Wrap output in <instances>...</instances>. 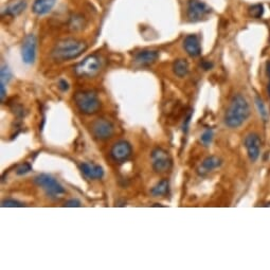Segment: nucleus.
Wrapping results in <instances>:
<instances>
[{
    "label": "nucleus",
    "instance_id": "obj_18",
    "mask_svg": "<svg viewBox=\"0 0 270 270\" xmlns=\"http://www.w3.org/2000/svg\"><path fill=\"white\" fill-rule=\"evenodd\" d=\"M174 73L178 76V78H183L189 73V64L186 59H177L173 64Z\"/></svg>",
    "mask_w": 270,
    "mask_h": 270
},
{
    "label": "nucleus",
    "instance_id": "obj_20",
    "mask_svg": "<svg viewBox=\"0 0 270 270\" xmlns=\"http://www.w3.org/2000/svg\"><path fill=\"white\" fill-rule=\"evenodd\" d=\"M86 22H85V18L82 16V15L79 14H74L69 19V29L72 31H79L82 30Z\"/></svg>",
    "mask_w": 270,
    "mask_h": 270
},
{
    "label": "nucleus",
    "instance_id": "obj_22",
    "mask_svg": "<svg viewBox=\"0 0 270 270\" xmlns=\"http://www.w3.org/2000/svg\"><path fill=\"white\" fill-rule=\"evenodd\" d=\"M256 104H257L258 110H259V112L261 114V117L266 121L267 117H268V112L266 110V107H265V104L263 102V100H262L260 97H257L256 98Z\"/></svg>",
    "mask_w": 270,
    "mask_h": 270
},
{
    "label": "nucleus",
    "instance_id": "obj_15",
    "mask_svg": "<svg viewBox=\"0 0 270 270\" xmlns=\"http://www.w3.org/2000/svg\"><path fill=\"white\" fill-rule=\"evenodd\" d=\"M56 0H35L32 10L36 15H45L53 9Z\"/></svg>",
    "mask_w": 270,
    "mask_h": 270
},
{
    "label": "nucleus",
    "instance_id": "obj_30",
    "mask_svg": "<svg viewBox=\"0 0 270 270\" xmlns=\"http://www.w3.org/2000/svg\"><path fill=\"white\" fill-rule=\"evenodd\" d=\"M202 67H203L204 70H209V69H211L213 67V64L208 60H204L202 63Z\"/></svg>",
    "mask_w": 270,
    "mask_h": 270
},
{
    "label": "nucleus",
    "instance_id": "obj_12",
    "mask_svg": "<svg viewBox=\"0 0 270 270\" xmlns=\"http://www.w3.org/2000/svg\"><path fill=\"white\" fill-rule=\"evenodd\" d=\"M159 57V52L156 50H143L138 52L135 55V63L139 66H150Z\"/></svg>",
    "mask_w": 270,
    "mask_h": 270
},
{
    "label": "nucleus",
    "instance_id": "obj_10",
    "mask_svg": "<svg viewBox=\"0 0 270 270\" xmlns=\"http://www.w3.org/2000/svg\"><path fill=\"white\" fill-rule=\"evenodd\" d=\"M132 146L126 141H119L114 143L110 151L111 158L115 161L122 163L126 161L130 156H132Z\"/></svg>",
    "mask_w": 270,
    "mask_h": 270
},
{
    "label": "nucleus",
    "instance_id": "obj_29",
    "mask_svg": "<svg viewBox=\"0 0 270 270\" xmlns=\"http://www.w3.org/2000/svg\"><path fill=\"white\" fill-rule=\"evenodd\" d=\"M266 70H267V75H268V86H267V91H268V95L270 97V61H268L267 63V68H266Z\"/></svg>",
    "mask_w": 270,
    "mask_h": 270
},
{
    "label": "nucleus",
    "instance_id": "obj_7",
    "mask_svg": "<svg viewBox=\"0 0 270 270\" xmlns=\"http://www.w3.org/2000/svg\"><path fill=\"white\" fill-rule=\"evenodd\" d=\"M91 132L99 140H107L112 137L114 127L110 121L106 119H97L91 124Z\"/></svg>",
    "mask_w": 270,
    "mask_h": 270
},
{
    "label": "nucleus",
    "instance_id": "obj_13",
    "mask_svg": "<svg viewBox=\"0 0 270 270\" xmlns=\"http://www.w3.org/2000/svg\"><path fill=\"white\" fill-rule=\"evenodd\" d=\"M183 47L189 55L192 57H197L202 53V47H200V43L196 35L191 34L184 38Z\"/></svg>",
    "mask_w": 270,
    "mask_h": 270
},
{
    "label": "nucleus",
    "instance_id": "obj_16",
    "mask_svg": "<svg viewBox=\"0 0 270 270\" xmlns=\"http://www.w3.org/2000/svg\"><path fill=\"white\" fill-rule=\"evenodd\" d=\"M220 164H221V160H220L218 157H216V156L208 157V158H206V159L203 161L202 165L199 166V168H198V173H199L200 175H205V174H207V173L211 172L212 169H214V168H216V167H218Z\"/></svg>",
    "mask_w": 270,
    "mask_h": 270
},
{
    "label": "nucleus",
    "instance_id": "obj_27",
    "mask_svg": "<svg viewBox=\"0 0 270 270\" xmlns=\"http://www.w3.org/2000/svg\"><path fill=\"white\" fill-rule=\"evenodd\" d=\"M64 206H65V207H70V208L81 207V203L79 202L78 199H70V200H68V202H66Z\"/></svg>",
    "mask_w": 270,
    "mask_h": 270
},
{
    "label": "nucleus",
    "instance_id": "obj_31",
    "mask_svg": "<svg viewBox=\"0 0 270 270\" xmlns=\"http://www.w3.org/2000/svg\"><path fill=\"white\" fill-rule=\"evenodd\" d=\"M4 85L3 83L0 84V91H1V95H0V98H1V101H3L4 98H5V95H6V91H5V88H4Z\"/></svg>",
    "mask_w": 270,
    "mask_h": 270
},
{
    "label": "nucleus",
    "instance_id": "obj_8",
    "mask_svg": "<svg viewBox=\"0 0 270 270\" xmlns=\"http://www.w3.org/2000/svg\"><path fill=\"white\" fill-rule=\"evenodd\" d=\"M211 13V7L199 0H190L188 3V17L191 21H199Z\"/></svg>",
    "mask_w": 270,
    "mask_h": 270
},
{
    "label": "nucleus",
    "instance_id": "obj_28",
    "mask_svg": "<svg viewBox=\"0 0 270 270\" xmlns=\"http://www.w3.org/2000/svg\"><path fill=\"white\" fill-rule=\"evenodd\" d=\"M58 87H59V89H61L63 91H67L69 89V84L65 80H60L58 82Z\"/></svg>",
    "mask_w": 270,
    "mask_h": 270
},
{
    "label": "nucleus",
    "instance_id": "obj_17",
    "mask_svg": "<svg viewBox=\"0 0 270 270\" xmlns=\"http://www.w3.org/2000/svg\"><path fill=\"white\" fill-rule=\"evenodd\" d=\"M26 7H27V2L25 1V0H18V1L13 2L12 4L7 6L4 12L6 15H9V16L14 17L24 12Z\"/></svg>",
    "mask_w": 270,
    "mask_h": 270
},
{
    "label": "nucleus",
    "instance_id": "obj_5",
    "mask_svg": "<svg viewBox=\"0 0 270 270\" xmlns=\"http://www.w3.org/2000/svg\"><path fill=\"white\" fill-rule=\"evenodd\" d=\"M102 67V61L96 54H92V55L87 56L84 58L81 63L75 66L74 71L76 75L80 76V78H94L96 76L100 70H101Z\"/></svg>",
    "mask_w": 270,
    "mask_h": 270
},
{
    "label": "nucleus",
    "instance_id": "obj_19",
    "mask_svg": "<svg viewBox=\"0 0 270 270\" xmlns=\"http://www.w3.org/2000/svg\"><path fill=\"white\" fill-rule=\"evenodd\" d=\"M167 192H168V180L162 179L151 190V194L153 196L158 197V196L165 195Z\"/></svg>",
    "mask_w": 270,
    "mask_h": 270
},
{
    "label": "nucleus",
    "instance_id": "obj_26",
    "mask_svg": "<svg viewBox=\"0 0 270 270\" xmlns=\"http://www.w3.org/2000/svg\"><path fill=\"white\" fill-rule=\"evenodd\" d=\"M31 169H32V167H31V165L29 163H24V164L18 166L16 173H17V175H25V174L29 173Z\"/></svg>",
    "mask_w": 270,
    "mask_h": 270
},
{
    "label": "nucleus",
    "instance_id": "obj_25",
    "mask_svg": "<svg viewBox=\"0 0 270 270\" xmlns=\"http://www.w3.org/2000/svg\"><path fill=\"white\" fill-rule=\"evenodd\" d=\"M1 207H10V208H19V207H25V204L14 199H5L1 203Z\"/></svg>",
    "mask_w": 270,
    "mask_h": 270
},
{
    "label": "nucleus",
    "instance_id": "obj_1",
    "mask_svg": "<svg viewBox=\"0 0 270 270\" xmlns=\"http://www.w3.org/2000/svg\"><path fill=\"white\" fill-rule=\"evenodd\" d=\"M250 107L244 96L235 95L231 100L225 114V123L230 128L240 127L248 119Z\"/></svg>",
    "mask_w": 270,
    "mask_h": 270
},
{
    "label": "nucleus",
    "instance_id": "obj_11",
    "mask_svg": "<svg viewBox=\"0 0 270 270\" xmlns=\"http://www.w3.org/2000/svg\"><path fill=\"white\" fill-rule=\"evenodd\" d=\"M261 138L257 134H249L245 138V148L252 162L257 161L261 152Z\"/></svg>",
    "mask_w": 270,
    "mask_h": 270
},
{
    "label": "nucleus",
    "instance_id": "obj_2",
    "mask_svg": "<svg viewBox=\"0 0 270 270\" xmlns=\"http://www.w3.org/2000/svg\"><path fill=\"white\" fill-rule=\"evenodd\" d=\"M86 50L87 44L85 42L75 38H66L54 46L51 55L56 61H66L79 57Z\"/></svg>",
    "mask_w": 270,
    "mask_h": 270
},
{
    "label": "nucleus",
    "instance_id": "obj_9",
    "mask_svg": "<svg viewBox=\"0 0 270 270\" xmlns=\"http://www.w3.org/2000/svg\"><path fill=\"white\" fill-rule=\"evenodd\" d=\"M36 37L33 34H29L25 37L21 46V57L24 63L33 64L36 56Z\"/></svg>",
    "mask_w": 270,
    "mask_h": 270
},
{
    "label": "nucleus",
    "instance_id": "obj_23",
    "mask_svg": "<svg viewBox=\"0 0 270 270\" xmlns=\"http://www.w3.org/2000/svg\"><path fill=\"white\" fill-rule=\"evenodd\" d=\"M0 76H1V78H0V80H1V83L6 84L12 78V73L10 71V69L7 68L6 66H2L1 67V71H0Z\"/></svg>",
    "mask_w": 270,
    "mask_h": 270
},
{
    "label": "nucleus",
    "instance_id": "obj_6",
    "mask_svg": "<svg viewBox=\"0 0 270 270\" xmlns=\"http://www.w3.org/2000/svg\"><path fill=\"white\" fill-rule=\"evenodd\" d=\"M153 168L156 173L162 174L167 172L172 167V158L163 149H156L152 153Z\"/></svg>",
    "mask_w": 270,
    "mask_h": 270
},
{
    "label": "nucleus",
    "instance_id": "obj_24",
    "mask_svg": "<svg viewBox=\"0 0 270 270\" xmlns=\"http://www.w3.org/2000/svg\"><path fill=\"white\" fill-rule=\"evenodd\" d=\"M212 139H213V132L211 129H208L206 130V132L202 135V138H200V140H202L203 144L205 146H208L211 142H212Z\"/></svg>",
    "mask_w": 270,
    "mask_h": 270
},
{
    "label": "nucleus",
    "instance_id": "obj_14",
    "mask_svg": "<svg viewBox=\"0 0 270 270\" xmlns=\"http://www.w3.org/2000/svg\"><path fill=\"white\" fill-rule=\"evenodd\" d=\"M81 169H82L83 174L86 176L88 179H91V180L101 179L103 177V175H104L103 168L100 165H97V164L82 163L81 164Z\"/></svg>",
    "mask_w": 270,
    "mask_h": 270
},
{
    "label": "nucleus",
    "instance_id": "obj_4",
    "mask_svg": "<svg viewBox=\"0 0 270 270\" xmlns=\"http://www.w3.org/2000/svg\"><path fill=\"white\" fill-rule=\"evenodd\" d=\"M34 182L46 192V194L54 199L61 198L66 193L64 187L56 179H54L53 177L47 174H41L36 176L34 178Z\"/></svg>",
    "mask_w": 270,
    "mask_h": 270
},
{
    "label": "nucleus",
    "instance_id": "obj_3",
    "mask_svg": "<svg viewBox=\"0 0 270 270\" xmlns=\"http://www.w3.org/2000/svg\"><path fill=\"white\" fill-rule=\"evenodd\" d=\"M74 102L81 112L85 114H94L101 108V101L94 91H78L74 95Z\"/></svg>",
    "mask_w": 270,
    "mask_h": 270
},
{
    "label": "nucleus",
    "instance_id": "obj_21",
    "mask_svg": "<svg viewBox=\"0 0 270 270\" xmlns=\"http://www.w3.org/2000/svg\"><path fill=\"white\" fill-rule=\"evenodd\" d=\"M249 14L251 15V16L253 18H261L262 16H263V14H264V6L263 4H254L252 6L249 7Z\"/></svg>",
    "mask_w": 270,
    "mask_h": 270
}]
</instances>
